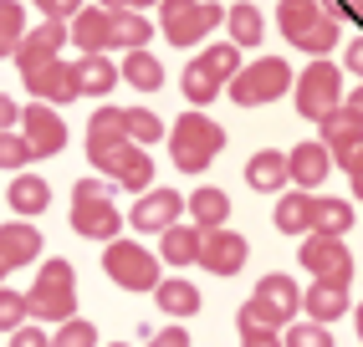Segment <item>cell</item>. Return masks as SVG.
Returning <instances> with one entry per match:
<instances>
[{"instance_id":"obj_10","label":"cell","mask_w":363,"mask_h":347,"mask_svg":"<svg viewBox=\"0 0 363 347\" xmlns=\"http://www.w3.org/2000/svg\"><path fill=\"white\" fill-rule=\"evenodd\" d=\"M246 256H251V240L246 235H235V230H225V225H215V230H200V266L210 271V276H235L240 266H246Z\"/></svg>"},{"instance_id":"obj_15","label":"cell","mask_w":363,"mask_h":347,"mask_svg":"<svg viewBox=\"0 0 363 347\" xmlns=\"http://www.w3.org/2000/svg\"><path fill=\"white\" fill-rule=\"evenodd\" d=\"M26 87H31L36 103L62 108V103H72V97H77V72H72V62H62V57H57V62H46L41 72H31Z\"/></svg>"},{"instance_id":"obj_9","label":"cell","mask_w":363,"mask_h":347,"mask_svg":"<svg viewBox=\"0 0 363 347\" xmlns=\"http://www.w3.org/2000/svg\"><path fill=\"white\" fill-rule=\"evenodd\" d=\"M302 266H307L318 281H353V256H348L343 235L307 230V240H302Z\"/></svg>"},{"instance_id":"obj_21","label":"cell","mask_w":363,"mask_h":347,"mask_svg":"<svg viewBox=\"0 0 363 347\" xmlns=\"http://www.w3.org/2000/svg\"><path fill=\"white\" fill-rule=\"evenodd\" d=\"M302 307L312 322H337L348 312V281H312V291L302 296Z\"/></svg>"},{"instance_id":"obj_8","label":"cell","mask_w":363,"mask_h":347,"mask_svg":"<svg viewBox=\"0 0 363 347\" xmlns=\"http://www.w3.org/2000/svg\"><path fill=\"white\" fill-rule=\"evenodd\" d=\"M103 271H108V281L123 286V291H154L159 286V256L133 245V240H108Z\"/></svg>"},{"instance_id":"obj_6","label":"cell","mask_w":363,"mask_h":347,"mask_svg":"<svg viewBox=\"0 0 363 347\" xmlns=\"http://www.w3.org/2000/svg\"><path fill=\"white\" fill-rule=\"evenodd\" d=\"M292 97H297V113L318 123L323 113H333L343 103V72H337L328 57H312V67L292 77Z\"/></svg>"},{"instance_id":"obj_57","label":"cell","mask_w":363,"mask_h":347,"mask_svg":"<svg viewBox=\"0 0 363 347\" xmlns=\"http://www.w3.org/2000/svg\"><path fill=\"white\" fill-rule=\"evenodd\" d=\"M108 347H123V342H108Z\"/></svg>"},{"instance_id":"obj_56","label":"cell","mask_w":363,"mask_h":347,"mask_svg":"<svg viewBox=\"0 0 363 347\" xmlns=\"http://www.w3.org/2000/svg\"><path fill=\"white\" fill-rule=\"evenodd\" d=\"M0 281H6V266H0Z\"/></svg>"},{"instance_id":"obj_44","label":"cell","mask_w":363,"mask_h":347,"mask_svg":"<svg viewBox=\"0 0 363 347\" xmlns=\"http://www.w3.org/2000/svg\"><path fill=\"white\" fill-rule=\"evenodd\" d=\"M36 6H41L46 21H72V16L82 11V0H36Z\"/></svg>"},{"instance_id":"obj_41","label":"cell","mask_w":363,"mask_h":347,"mask_svg":"<svg viewBox=\"0 0 363 347\" xmlns=\"http://www.w3.org/2000/svg\"><path fill=\"white\" fill-rule=\"evenodd\" d=\"M281 347H333V332L328 322H297V327H286Z\"/></svg>"},{"instance_id":"obj_19","label":"cell","mask_w":363,"mask_h":347,"mask_svg":"<svg viewBox=\"0 0 363 347\" xmlns=\"http://www.w3.org/2000/svg\"><path fill=\"white\" fill-rule=\"evenodd\" d=\"M246 184L256 194H281L286 189V154L281 148H261V154L246 159Z\"/></svg>"},{"instance_id":"obj_27","label":"cell","mask_w":363,"mask_h":347,"mask_svg":"<svg viewBox=\"0 0 363 347\" xmlns=\"http://www.w3.org/2000/svg\"><path fill=\"white\" fill-rule=\"evenodd\" d=\"M225 31H230V46H261L266 41V16L240 0V6L225 11Z\"/></svg>"},{"instance_id":"obj_5","label":"cell","mask_w":363,"mask_h":347,"mask_svg":"<svg viewBox=\"0 0 363 347\" xmlns=\"http://www.w3.org/2000/svg\"><path fill=\"white\" fill-rule=\"evenodd\" d=\"M292 77H297V72L286 67L281 57H261V62H251V67H240L225 87H230V103H240V108H261V103H277V97H286Z\"/></svg>"},{"instance_id":"obj_31","label":"cell","mask_w":363,"mask_h":347,"mask_svg":"<svg viewBox=\"0 0 363 347\" xmlns=\"http://www.w3.org/2000/svg\"><path fill=\"white\" fill-rule=\"evenodd\" d=\"M318 128H323V138H318V143H328V154H333V148H343V143H353V138L363 133V123H358L343 103H337L333 113H323V118H318Z\"/></svg>"},{"instance_id":"obj_1","label":"cell","mask_w":363,"mask_h":347,"mask_svg":"<svg viewBox=\"0 0 363 347\" xmlns=\"http://www.w3.org/2000/svg\"><path fill=\"white\" fill-rule=\"evenodd\" d=\"M220 148H225V128L215 118H205V113H184L174 123V133H169V159H174V169H184V174H205Z\"/></svg>"},{"instance_id":"obj_35","label":"cell","mask_w":363,"mask_h":347,"mask_svg":"<svg viewBox=\"0 0 363 347\" xmlns=\"http://www.w3.org/2000/svg\"><path fill=\"white\" fill-rule=\"evenodd\" d=\"M235 322H240V337H246V332H281V327H286V322H281L272 307H266L261 296H251V302L235 312Z\"/></svg>"},{"instance_id":"obj_13","label":"cell","mask_w":363,"mask_h":347,"mask_svg":"<svg viewBox=\"0 0 363 347\" xmlns=\"http://www.w3.org/2000/svg\"><path fill=\"white\" fill-rule=\"evenodd\" d=\"M184 215V194H174V189H143V200L133 205V230H143V235H159V230H169L174 220Z\"/></svg>"},{"instance_id":"obj_14","label":"cell","mask_w":363,"mask_h":347,"mask_svg":"<svg viewBox=\"0 0 363 347\" xmlns=\"http://www.w3.org/2000/svg\"><path fill=\"white\" fill-rule=\"evenodd\" d=\"M67 41H77V52H113V11L103 6H82L67 21Z\"/></svg>"},{"instance_id":"obj_25","label":"cell","mask_w":363,"mask_h":347,"mask_svg":"<svg viewBox=\"0 0 363 347\" xmlns=\"http://www.w3.org/2000/svg\"><path fill=\"white\" fill-rule=\"evenodd\" d=\"M184 210H189V220H195L200 230H215V225H225V220H230V200L220 189H210V184H200L195 194H189Z\"/></svg>"},{"instance_id":"obj_38","label":"cell","mask_w":363,"mask_h":347,"mask_svg":"<svg viewBox=\"0 0 363 347\" xmlns=\"http://www.w3.org/2000/svg\"><path fill=\"white\" fill-rule=\"evenodd\" d=\"M52 347H98V327H92L87 317H77V312H72V317L62 322V327H57Z\"/></svg>"},{"instance_id":"obj_12","label":"cell","mask_w":363,"mask_h":347,"mask_svg":"<svg viewBox=\"0 0 363 347\" xmlns=\"http://www.w3.org/2000/svg\"><path fill=\"white\" fill-rule=\"evenodd\" d=\"M62 46H67V21H46V16H41V26L16 41V67H21V77H31V72H41L46 62H57Z\"/></svg>"},{"instance_id":"obj_33","label":"cell","mask_w":363,"mask_h":347,"mask_svg":"<svg viewBox=\"0 0 363 347\" xmlns=\"http://www.w3.org/2000/svg\"><path fill=\"white\" fill-rule=\"evenodd\" d=\"M154 36V26H149V16L143 11H113V46H143Z\"/></svg>"},{"instance_id":"obj_16","label":"cell","mask_w":363,"mask_h":347,"mask_svg":"<svg viewBox=\"0 0 363 347\" xmlns=\"http://www.w3.org/2000/svg\"><path fill=\"white\" fill-rule=\"evenodd\" d=\"M328 169H333V154H328V143H297L292 154H286V179H292L297 189H318L328 179Z\"/></svg>"},{"instance_id":"obj_3","label":"cell","mask_w":363,"mask_h":347,"mask_svg":"<svg viewBox=\"0 0 363 347\" xmlns=\"http://www.w3.org/2000/svg\"><path fill=\"white\" fill-rule=\"evenodd\" d=\"M77 312V271L72 261H46L41 276L26 291V317L31 322H67Z\"/></svg>"},{"instance_id":"obj_28","label":"cell","mask_w":363,"mask_h":347,"mask_svg":"<svg viewBox=\"0 0 363 347\" xmlns=\"http://www.w3.org/2000/svg\"><path fill=\"white\" fill-rule=\"evenodd\" d=\"M118 77L133 82L138 92H159V87H164V67H159L149 52H143V46H133V52L123 57V67H118Z\"/></svg>"},{"instance_id":"obj_20","label":"cell","mask_w":363,"mask_h":347,"mask_svg":"<svg viewBox=\"0 0 363 347\" xmlns=\"http://www.w3.org/2000/svg\"><path fill=\"white\" fill-rule=\"evenodd\" d=\"M312 205H318V194L312 189H281V200H277V230L281 235H307L312 230Z\"/></svg>"},{"instance_id":"obj_18","label":"cell","mask_w":363,"mask_h":347,"mask_svg":"<svg viewBox=\"0 0 363 347\" xmlns=\"http://www.w3.org/2000/svg\"><path fill=\"white\" fill-rule=\"evenodd\" d=\"M72 72H77V97H108L118 87V67L108 62V52H87L72 62Z\"/></svg>"},{"instance_id":"obj_32","label":"cell","mask_w":363,"mask_h":347,"mask_svg":"<svg viewBox=\"0 0 363 347\" xmlns=\"http://www.w3.org/2000/svg\"><path fill=\"white\" fill-rule=\"evenodd\" d=\"M312 230H323V235H348L353 230V205L348 200H318L312 205Z\"/></svg>"},{"instance_id":"obj_29","label":"cell","mask_w":363,"mask_h":347,"mask_svg":"<svg viewBox=\"0 0 363 347\" xmlns=\"http://www.w3.org/2000/svg\"><path fill=\"white\" fill-rule=\"evenodd\" d=\"M323 16V6H318V0H281V11H277V26H281V36L286 41H302L307 31H312V21H318Z\"/></svg>"},{"instance_id":"obj_22","label":"cell","mask_w":363,"mask_h":347,"mask_svg":"<svg viewBox=\"0 0 363 347\" xmlns=\"http://www.w3.org/2000/svg\"><path fill=\"white\" fill-rule=\"evenodd\" d=\"M256 296H261V302L272 307L281 322H292V317H297V307H302V291H297V281H292V276H281V271L261 276V281H256Z\"/></svg>"},{"instance_id":"obj_34","label":"cell","mask_w":363,"mask_h":347,"mask_svg":"<svg viewBox=\"0 0 363 347\" xmlns=\"http://www.w3.org/2000/svg\"><path fill=\"white\" fill-rule=\"evenodd\" d=\"M26 36V6L0 0V57H16V41Z\"/></svg>"},{"instance_id":"obj_39","label":"cell","mask_w":363,"mask_h":347,"mask_svg":"<svg viewBox=\"0 0 363 347\" xmlns=\"http://www.w3.org/2000/svg\"><path fill=\"white\" fill-rule=\"evenodd\" d=\"M36 154H31V143L26 138H21V128H0V169H26Z\"/></svg>"},{"instance_id":"obj_55","label":"cell","mask_w":363,"mask_h":347,"mask_svg":"<svg viewBox=\"0 0 363 347\" xmlns=\"http://www.w3.org/2000/svg\"><path fill=\"white\" fill-rule=\"evenodd\" d=\"M353 11H358V21H363V0H353Z\"/></svg>"},{"instance_id":"obj_45","label":"cell","mask_w":363,"mask_h":347,"mask_svg":"<svg viewBox=\"0 0 363 347\" xmlns=\"http://www.w3.org/2000/svg\"><path fill=\"white\" fill-rule=\"evenodd\" d=\"M11 347H52V337H46L41 327H16L11 332Z\"/></svg>"},{"instance_id":"obj_30","label":"cell","mask_w":363,"mask_h":347,"mask_svg":"<svg viewBox=\"0 0 363 347\" xmlns=\"http://www.w3.org/2000/svg\"><path fill=\"white\" fill-rule=\"evenodd\" d=\"M179 87H184V97H189V103H195V108H210L215 97H220V87H225V82H220V77H215V72H210V67H205V62L195 57V62L184 67Z\"/></svg>"},{"instance_id":"obj_24","label":"cell","mask_w":363,"mask_h":347,"mask_svg":"<svg viewBox=\"0 0 363 347\" xmlns=\"http://www.w3.org/2000/svg\"><path fill=\"white\" fill-rule=\"evenodd\" d=\"M164 240H159V256H164V266H195V256H200V225H169V230H159Z\"/></svg>"},{"instance_id":"obj_46","label":"cell","mask_w":363,"mask_h":347,"mask_svg":"<svg viewBox=\"0 0 363 347\" xmlns=\"http://www.w3.org/2000/svg\"><path fill=\"white\" fill-rule=\"evenodd\" d=\"M149 347H189V332L184 327H164V332L149 337Z\"/></svg>"},{"instance_id":"obj_42","label":"cell","mask_w":363,"mask_h":347,"mask_svg":"<svg viewBox=\"0 0 363 347\" xmlns=\"http://www.w3.org/2000/svg\"><path fill=\"white\" fill-rule=\"evenodd\" d=\"M21 322H31V317H26V296L0 286V332H16Z\"/></svg>"},{"instance_id":"obj_11","label":"cell","mask_w":363,"mask_h":347,"mask_svg":"<svg viewBox=\"0 0 363 347\" xmlns=\"http://www.w3.org/2000/svg\"><path fill=\"white\" fill-rule=\"evenodd\" d=\"M21 138L31 143V154L36 159H52V154H62L67 148V123L57 118V108L52 103H31V108H21Z\"/></svg>"},{"instance_id":"obj_2","label":"cell","mask_w":363,"mask_h":347,"mask_svg":"<svg viewBox=\"0 0 363 347\" xmlns=\"http://www.w3.org/2000/svg\"><path fill=\"white\" fill-rule=\"evenodd\" d=\"M72 230L82 240H118L123 215L113 205V184L108 179H77V189H72Z\"/></svg>"},{"instance_id":"obj_47","label":"cell","mask_w":363,"mask_h":347,"mask_svg":"<svg viewBox=\"0 0 363 347\" xmlns=\"http://www.w3.org/2000/svg\"><path fill=\"white\" fill-rule=\"evenodd\" d=\"M16 123H21V108L11 103L6 92H0V128H16Z\"/></svg>"},{"instance_id":"obj_17","label":"cell","mask_w":363,"mask_h":347,"mask_svg":"<svg viewBox=\"0 0 363 347\" xmlns=\"http://www.w3.org/2000/svg\"><path fill=\"white\" fill-rule=\"evenodd\" d=\"M41 256V230L16 220V225H0V266L16 271V266H31Z\"/></svg>"},{"instance_id":"obj_54","label":"cell","mask_w":363,"mask_h":347,"mask_svg":"<svg viewBox=\"0 0 363 347\" xmlns=\"http://www.w3.org/2000/svg\"><path fill=\"white\" fill-rule=\"evenodd\" d=\"M149 6H159V0H133V11H149Z\"/></svg>"},{"instance_id":"obj_23","label":"cell","mask_w":363,"mask_h":347,"mask_svg":"<svg viewBox=\"0 0 363 347\" xmlns=\"http://www.w3.org/2000/svg\"><path fill=\"white\" fill-rule=\"evenodd\" d=\"M6 200H11V210H16V215H26V220H31V215H46V205H52V189H46L41 174H26V169H21Z\"/></svg>"},{"instance_id":"obj_51","label":"cell","mask_w":363,"mask_h":347,"mask_svg":"<svg viewBox=\"0 0 363 347\" xmlns=\"http://www.w3.org/2000/svg\"><path fill=\"white\" fill-rule=\"evenodd\" d=\"M103 11H133V0H98Z\"/></svg>"},{"instance_id":"obj_26","label":"cell","mask_w":363,"mask_h":347,"mask_svg":"<svg viewBox=\"0 0 363 347\" xmlns=\"http://www.w3.org/2000/svg\"><path fill=\"white\" fill-rule=\"evenodd\" d=\"M154 302H159V312L164 317H195L200 312V286L195 281H159L154 286Z\"/></svg>"},{"instance_id":"obj_4","label":"cell","mask_w":363,"mask_h":347,"mask_svg":"<svg viewBox=\"0 0 363 347\" xmlns=\"http://www.w3.org/2000/svg\"><path fill=\"white\" fill-rule=\"evenodd\" d=\"M87 159L98 164L103 179L123 184L128 194H143V189L154 184V159L143 154V143H133V138H113L103 148H87Z\"/></svg>"},{"instance_id":"obj_50","label":"cell","mask_w":363,"mask_h":347,"mask_svg":"<svg viewBox=\"0 0 363 347\" xmlns=\"http://www.w3.org/2000/svg\"><path fill=\"white\" fill-rule=\"evenodd\" d=\"M343 108H348V113H353V118L363 123V87H353V92H343Z\"/></svg>"},{"instance_id":"obj_7","label":"cell","mask_w":363,"mask_h":347,"mask_svg":"<svg viewBox=\"0 0 363 347\" xmlns=\"http://www.w3.org/2000/svg\"><path fill=\"white\" fill-rule=\"evenodd\" d=\"M159 11H164V36L174 46H195L225 21V6H215V0H159Z\"/></svg>"},{"instance_id":"obj_49","label":"cell","mask_w":363,"mask_h":347,"mask_svg":"<svg viewBox=\"0 0 363 347\" xmlns=\"http://www.w3.org/2000/svg\"><path fill=\"white\" fill-rule=\"evenodd\" d=\"M348 72H353V77H363V36L348 46Z\"/></svg>"},{"instance_id":"obj_48","label":"cell","mask_w":363,"mask_h":347,"mask_svg":"<svg viewBox=\"0 0 363 347\" xmlns=\"http://www.w3.org/2000/svg\"><path fill=\"white\" fill-rule=\"evenodd\" d=\"M240 342L246 347H281V332H246Z\"/></svg>"},{"instance_id":"obj_40","label":"cell","mask_w":363,"mask_h":347,"mask_svg":"<svg viewBox=\"0 0 363 347\" xmlns=\"http://www.w3.org/2000/svg\"><path fill=\"white\" fill-rule=\"evenodd\" d=\"M200 62H205V67H210L220 82H230L235 72H240V46H230V41H220V46H205V57H200Z\"/></svg>"},{"instance_id":"obj_53","label":"cell","mask_w":363,"mask_h":347,"mask_svg":"<svg viewBox=\"0 0 363 347\" xmlns=\"http://www.w3.org/2000/svg\"><path fill=\"white\" fill-rule=\"evenodd\" d=\"M353 317H358V322H353V327H358V337H363V302H358V312H353Z\"/></svg>"},{"instance_id":"obj_37","label":"cell","mask_w":363,"mask_h":347,"mask_svg":"<svg viewBox=\"0 0 363 347\" xmlns=\"http://www.w3.org/2000/svg\"><path fill=\"white\" fill-rule=\"evenodd\" d=\"M297 46H302V52H312V57H328L333 46H337V16H328V11H323L318 21H312V31H307Z\"/></svg>"},{"instance_id":"obj_52","label":"cell","mask_w":363,"mask_h":347,"mask_svg":"<svg viewBox=\"0 0 363 347\" xmlns=\"http://www.w3.org/2000/svg\"><path fill=\"white\" fill-rule=\"evenodd\" d=\"M348 179H353V200H363V169H358V174H348Z\"/></svg>"},{"instance_id":"obj_36","label":"cell","mask_w":363,"mask_h":347,"mask_svg":"<svg viewBox=\"0 0 363 347\" xmlns=\"http://www.w3.org/2000/svg\"><path fill=\"white\" fill-rule=\"evenodd\" d=\"M123 133L133 143H159L164 138V123L149 113V108H123Z\"/></svg>"},{"instance_id":"obj_43","label":"cell","mask_w":363,"mask_h":347,"mask_svg":"<svg viewBox=\"0 0 363 347\" xmlns=\"http://www.w3.org/2000/svg\"><path fill=\"white\" fill-rule=\"evenodd\" d=\"M333 164L343 169V174H358V169H363V133H358L353 143H343V148H333Z\"/></svg>"}]
</instances>
